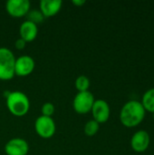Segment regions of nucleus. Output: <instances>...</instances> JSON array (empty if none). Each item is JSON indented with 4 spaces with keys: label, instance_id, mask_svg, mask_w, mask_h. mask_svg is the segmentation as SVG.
<instances>
[{
    "label": "nucleus",
    "instance_id": "nucleus-1",
    "mask_svg": "<svg viewBox=\"0 0 154 155\" xmlns=\"http://www.w3.org/2000/svg\"><path fill=\"white\" fill-rule=\"evenodd\" d=\"M145 113L146 112L141 102L131 100L121 109L120 121L125 127H136L144 120Z\"/></svg>",
    "mask_w": 154,
    "mask_h": 155
},
{
    "label": "nucleus",
    "instance_id": "nucleus-2",
    "mask_svg": "<svg viewBox=\"0 0 154 155\" xmlns=\"http://www.w3.org/2000/svg\"><path fill=\"white\" fill-rule=\"evenodd\" d=\"M6 106L13 115L21 117L28 113L30 109V101L27 95L23 92H9L6 95Z\"/></svg>",
    "mask_w": 154,
    "mask_h": 155
},
{
    "label": "nucleus",
    "instance_id": "nucleus-3",
    "mask_svg": "<svg viewBox=\"0 0 154 155\" xmlns=\"http://www.w3.org/2000/svg\"><path fill=\"white\" fill-rule=\"evenodd\" d=\"M15 57L6 47H0V80H11L15 74Z\"/></svg>",
    "mask_w": 154,
    "mask_h": 155
},
{
    "label": "nucleus",
    "instance_id": "nucleus-4",
    "mask_svg": "<svg viewBox=\"0 0 154 155\" xmlns=\"http://www.w3.org/2000/svg\"><path fill=\"white\" fill-rule=\"evenodd\" d=\"M94 101V96L90 91L78 92L74 99L73 106L76 113L80 114H84L91 112Z\"/></svg>",
    "mask_w": 154,
    "mask_h": 155
},
{
    "label": "nucleus",
    "instance_id": "nucleus-5",
    "mask_svg": "<svg viewBox=\"0 0 154 155\" xmlns=\"http://www.w3.org/2000/svg\"><path fill=\"white\" fill-rule=\"evenodd\" d=\"M34 129L36 134L44 139L51 138L55 133V123L52 117H47L41 115L39 116L34 123Z\"/></svg>",
    "mask_w": 154,
    "mask_h": 155
},
{
    "label": "nucleus",
    "instance_id": "nucleus-6",
    "mask_svg": "<svg viewBox=\"0 0 154 155\" xmlns=\"http://www.w3.org/2000/svg\"><path fill=\"white\" fill-rule=\"evenodd\" d=\"M31 4L28 0H8L5 4L6 12L13 17H23L30 11Z\"/></svg>",
    "mask_w": 154,
    "mask_h": 155
},
{
    "label": "nucleus",
    "instance_id": "nucleus-7",
    "mask_svg": "<svg viewBox=\"0 0 154 155\" xmlns=\"http://www.w3.org/2000/svg\"><path fill=\"white\" fill-rule=\"evenodd\" d=\"M91 112L93 114V120L96 121L99 124L106 123L109 120L111 114V110L108 103L103 99H98L94 101Z\"/></svg>",
    "mask_w": 154,
    "mask_h": 155
},
{
    "label": "nucleus",
    "instance_id": "nucleus-8",
    "mask_svg": "<svg viewBox=\"0 0 154 155\" xmlns=\"http://www.w3.org/2000/svg\"><path fill=\"white\" fill-rule=\"evenodd\" d=\"M34 60L29 55H21L15 59V74L18 76H27L34 69Z\"/></svg>",
    "mask_w": 154,
    "mask_h": 155
},
{
    "label": "nucleus",
    "instance_id": "nucleus-9",
    "mask_svg": "<svg viewBox=\"0 0 154 155\" xmlns=\"http://www.w3.org/2000/svg\"><path fill=\"white\" fill-rule=\"evenodd\" d=\"M28 151L27 142L21 138H13L5 145V152L7 155H26Z\"/></svg>",
    "mask_w": 154,
    "mask_h": 155
},
{
    "label": "nucleus",
    "instance_id": "nucleus-10",
    "mask_svg": "<svg viewBox=\"0 0 154 155\" xmlns=\"http://www.w3.org/2000/svg\"><path fill=\"white\" fill-rule=\"evenodd\" d=\"M150 142L151 139L149 134L144 130H141L136 132L133 135L131 139V146L134 152L143 153L148 149L150 145Z\"/></svg>",
    "mask_w": 154,
    "mask_h": 155
},
{
    "label": "nucleus",
    "instance_id": "nucleus-11",
    "mask_svg": "<svg viewBox=\"0 0 154 155\" xmlns=\"http://www.w3.org/2000/svg\"><path fill=\"white\" fill-rule=\"evenodd\" d=\"M19 34H20V38L24 39L26 43L32 42L36 38L38 34L37 25L26 20L21 24L19 28Z\"/></svg>",
    "mask_w": 154,
    "mask_h": 155
},
{
    "label": "nucleus",
    "instance_id": "nucleus-12",
    "mask_svg": "<svg viewBox=\"0 0 154 155\" xmlns=\"http://www.w3.org/2000/svg\"><path fill=\"white\" fill-rule=\"evenodd\" d=\"M62 5L61 0H42L40 2V11L44 17H51L61 10Z\"/></svg>",
    "mask_w": 154,
    "mask_h": 155
},
{
    "label": "nucleus",
    "instance_id": "nucleus-13",
    "mask_svg": "<svg viewBox=\"0 0 154 155\" xmlns=\"http://www.w3.org/2000/svg\"><path fill=\"white\" fill-rule=\"evenodd\" d=\"M145 112L154 113V88H151L146 91L143 96V101L141 102Z\"/></svg>",
    "mask_w": 154,
    "mask_h": 155
},
{
    "label": "nucleus",
    "instance_id": "nucleus-14",
    "mask_svg": "<svg viewBox=\"0 0 154 155\" xmlns=\"http://www.w3.org/2000/svg\"><path fill=\"white\" fill-rule=\"evenodd\" d=\"M75 87L78 92H86L89 91L90 80L85 75H80L75 80Z\"/></svg>",
    "mask_w": 154,
    "mask_h": 155
},
{
    "label": "nucleus",
    "instance_id": "nucleus-15",
    "mask_svg": "<svg viewBox=\"0 0 154 155\" xmlns=\"http://www.w3.org/2000/svg\"><path fill=\"white\" fill-rule=\"evenodd\" d=\"M99 128H100V125L96 121H94L93 119L90 120L84 125V134L87 136H93L98 133Z\"/></svg>",
    "mask_w": 154,
    "mask_h": 155
},
{
    "label": "nucleus",
    "instance_id": "nucleus-16",
    "mask_svg": "<svg viewBox=\"0 0 154 155\" xmlns=\"http://www.w3.org/2000/svg\"><path fill=\"white\" fill-rule=\"evenodd\" d=\"M26 15L28 17V21L33 22L35 25L42 23L44 18L43 14L41 13V11H38V10H31L28 12V14Z\"/></svg>",
    "mask_w": 154,
    "mask_h": 155
},
{
    "label": "nucleus",
    "instance_id": "nucleus-17",
    "mask_svg": "<svg viewBox=\"0 0 154 155\" xmlns=\"http://www.w3.org/2000/svg\"><path fill=\"white\" fill-rule=\"evenodd\" d=\"M54 105L52 103H45L42 105L41 108V112H42V115L44 116H47V117H52V115L54 113Z\"/></svg>",
    "mask_w": 154,
    "mask_h": 155
},
{
    "label": "nucleus",
    "instance_id": "nucleus-18",
    "mask_svg": "<svg viewBox=\"0 0 154 155\" xmlns=\"http://www.w3.org/2000/svg\"><path fill=\"white\" fill-rule=\"evenodd\" d=\"M25 45H26V42L24 39L20 38V37L18 39H16V41L15 43V47L17 50H23L25 47Z\"/></svg>",
    "mask_w": 154,
    "mask_h": 155
},
{
    "label": "nucleus",
    "instance_id": "nucleus-19",
    "mask_svg": "<svg viewBox=\"0 0 154 155\" xmlns=\"http://www.w3.org/2000/svg\"><path fill=\"white\" fill-rule=\"evenodd\" d=\"M72 3L76 6H83L85 4V0H73Z\"/></svg>",
    "mask_w": 154,
    "mask_h": 155
},
{
    "label": "nucleus",
    "instance_id": "nucleus-20",
    "mask_svg": "<svg viewBox=\"0 0 154 155\" xmlns=\"http://www.w3.org/2000/svg\"><path fill=\"white\" fill-rule=\"evenodd\" d=\"M153 120H154V113H153Z\"/></svg>",
    "mask_w": 154,
    "mask_h": 155
}]
</instances>
